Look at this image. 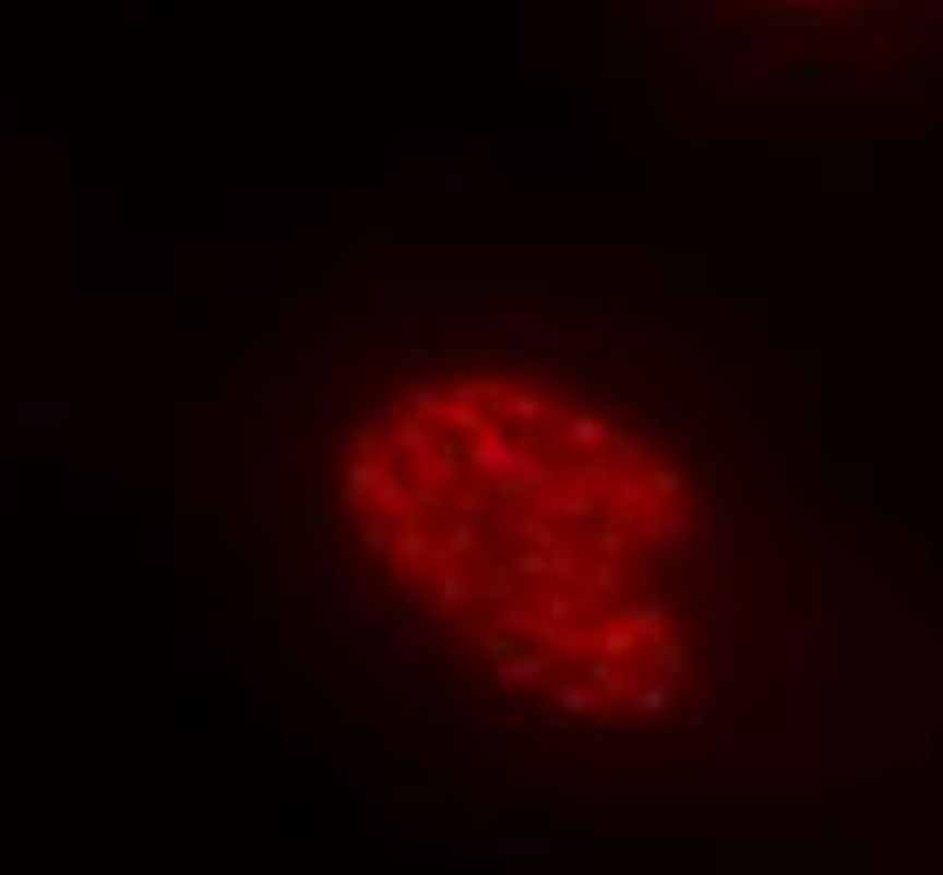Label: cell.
<instances>
[{
	"label": "cell",
	"instance_id": "1",
	"mask_svg": "<svg viewBox=\"0 0 943 875\" xmlns=\"http://www.w3.org/2000/svg\"><path fill=\"white\" fill-rule=\"evenodd\" d=\"M365 579L560 728H667L721 700L735 526L641 405L539 350L391 377L337 458Z\"/></svg>",
	"mask_w": 943,
	"mask_h": 875
},
{
	"label": "cell",
	"instance_id": "2",
	"mask_svg": "<svg viewBox=\"0 0 943 875\" xmlns=\"http://www.w3.org/2000/svg\"><path fill=\"white\" fill-rule=\"evenodd\" d=\"M749 8L768 27H870V21L917 8V0H749Z\"/></svg>",
	"mask_w": 943,
	"mask_h": 875
}]
</instances>
